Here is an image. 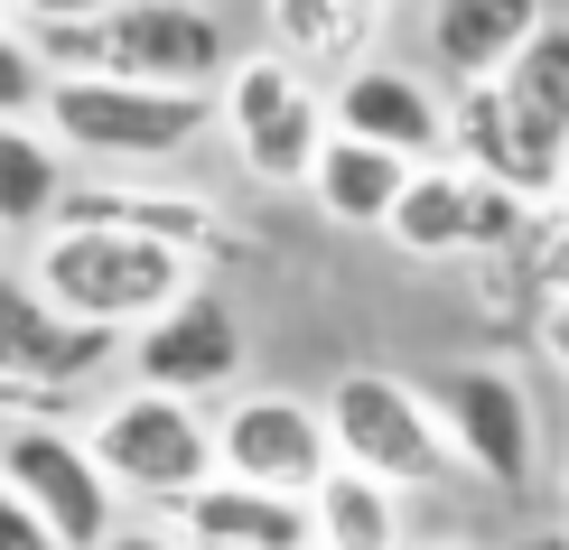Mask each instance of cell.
Listing matches in <instances>:
<instances>
[{"label": "cell", "instance_id": "obj_6", "mask_svg": "<svg viewBox=\"0 0 569 550\" xmlns=\"http://www.w3.org/2000/svg\"><path fill=\"white\" fill-rule=\"evenodd\" d=\"M327 429H337V467L355 476H383V486H439L448 476V429H439V401L430 382H401V373H373L355 364L327 382Z\"/></svg>", "mask_w": 569, "mask_h": 550}, {"label": "cell", "instance_id": "obj_22", "mask_svg": "<svg viewBox=\"0 0 569 550\" xmlns=\"http://www.w3.org/2000/svg\"><path fill=\"white\" fill-rule=\"evenodd\" d=\"M47 93H57V76H47V57L29 47V29H0V122L47 112Z\"/></svg>", "mask_w": 569, "mask_h": 550}, {"label": "cell", "instance_id": "obj_18", "mask_svg": "<svg viewBox=\"0 0 569 550\" xmlns=\"http://www.w3.org/2000/svg\"><path fill=\"white\" fill-rule=\"evenodd\" d=\"M392 0H271V47L308 76H355Z\"/></svg>", "mask_w": 569, "mask_h": 550}, {"label": "cell", "instance_id": "obj_24", "mask_svg": "<svg viewBox=\"0 0 569 550\" xmlns=\"http://www.w3.org/2000/svg\"><path fill=\"white\" fill-rule=\"evenodd\" d=\"M0 550H66L57 532H47V522L29 513V504H19V494L10 486H0Z\"/></svg>", "mask_w": 569, "mask_h": 550}, {"label": "cell", "instance_id": "obj_5", "mask_svg": "<svg viewBox=\"0 0 569 550\" xmlns=\"http://www.w3.org/2000/svg\"><path fill=\"white\" fill-rule=\"evenodd\" d=\"M84 448H93V467H103L122 494L169 504V513L187 504V494H206L216 467H224L216 420H206L197 401H178V392H122L103 420L84 429Z\"/></svg>", "mask_w": 569, "mask_h": 550}, {"label": "cell", "instance_id": "obj_29", "mask_svg": "<svg viewBox=\"0 0 569 550\" xmlns=\"http://www.w3.org/2000/svg\"><path fill=\"white\" fill-rule=\"evenodd\" d=\"M560 197H569V169H560Z\"/></svg>", "mask_w": 569, "mask_h": 550}, {"label": "cell", "instance_id": "obj_2", "mask_svg": "<svg viewBox=\"0 0 569 550\" xmlns=\"http://www.w3.org/2000/svg\"><path fill=\"white\" fill-rule=\"evenodd\" d=\"M47 76H112V84H159V93H216L224 66V19L206 0H131L84 29H29Z\"/></svg>", "mask_w": 569, "mask_h": 550}, {"label": "cell", "instance_id": "obj_13", "mask_svg": "<svg viewBox=\"0 0 569 550\" xmlns=\"http://www.w3.org/2000/svg\"><path fill=\"white\" fill-rule=\"evenodd\" d=\"M430 401H439V429L467 476H486V486H523L532 476V401L505 364H448L430 382Z\"/></svg>", "mask_w": 569, "mask_h": 550}, {"label": "cell", "instance_id": "obj_21", "mask_svg": "<svg viewBox=\"0 0 569 550\" xmlns=\"http://www.w3.org/2000/svg\"><path fill=\"white\" fill-rule=\"evenodd\" d=\"M308 513H318V550H401V486H383V476L337 467L308 494Z\"/></svg>", "mask_w": 569, "mask_h": 550}, {"label": "cell", "instance_id": "obj_12", "mask_svg": "<svg viewBox=\"0 0 569 550\" xmlns=\"http://www.w3.org/2000/svg\"><path fill=\"white\" fill-rule=\"evenodd\" d=\"M327 112H337L346 140H373V150L411 159V169H439V159H458V103H439L430 84L411 76V66H355V76L327 84Z\"/></svg>", "mask_w": 569, "mask_h": 550}, {"label": "cell", "instance_id": "obj_9", "mask_svg": "<svg viewBox=\"0 0 569 550\" xmlns=\"http://www.w3.org/2000/svg\"><path fill=\"white\" fill-rule=\"evenodd\" d=\"M216 448H224V476H233V486L290 494V504H308V494L337 476L327 401H299V392H243V401L216 420Z\"/></svg>", "mask_w": 569, "mask_h": 550}, {"label": "cell", "instance_id": "obj_14", "mask_svg": "<svg viewBox=\"0 0 569 550\" xmlns=\"http://www.w3.org/2000/svg\"><path fill=\"white\" fill-rule=\"evenodd\" d=\"M122 364L140 373V392H224L233 373H243V318L224 308V290H187L159 327H140V337L122 346Z\"/></svg>", "mask_w": 569, "mask_h": 550}, {"label": "cell", "instance_id": "obj_7", "mask_svg": "<svg viewBox=\"0 0 569 550\" xmlns=\"http://www.w3.org/2000/svg\"><path fill=\"white\" fill-rule=\"evenodd\" d=\"M224 131H233V159L262 187H308L327 140H337V112L308 84V66L262 47V57H233V76H224Z\"/></svg>", "mask_w": 569, "mask_h": 550}, {"label": "cell", "instance_id": "obj_23", "mask_svg": "<svg viewBox=\"0 0 569 550\" xmlns=\"http://www.w3.org/2000/svg\"><path fill=\"white\" fill-rule=\"evenodd\" d=\"M112 10H131V0H10L19 29H84V19H112Z\"/></svg>", "mask_w": 569, "mask_h": 550}, {"label": "cell", "instance_id": "obj_1", "mask_svg": "<svg viewBox=\"0 0 569 550\" xmlns=\"http://www.w3.org/2000/svg\"><path fill=\"white\" fill-rule=\"evenodd\" d=\"M458 169H477L513 197H560L569 169V19H551L495 84L458 93Z\"/></svg>", "mask_w": 569, "mask_h": 550}, {"label": "cell", "instance_id": "obj_16", "mask_svg": "<svg viewBox=\"0 0 569 550\" xmlns=\"http://www.w3.org/2000/svg\"><path fill=\"white\" fill-rule=\"evenodd\" d=\"M169 532L187 550H318V513L290 504V494H262V486L216 476L206 494H187V504L169 513Z\"/></svg>", "mask_w": 569, "mask_h": 550}, {"label": "cell", "instance_id": "obj_10", "mask_svg": "<svg viewBox=\"0 0 569 550\" xmlns=\"http://www.w3.org/2000/svg\"><path fill=\"white\" fill-rule=\"evenodd\" d=\"M523 197L513 187H495L477 169H458V159H439V169H420L411 178V197H401L392 214V243L411 252V261H477V252H505V243H523Z\"/></svg>", "mask_w": 569, "mask_h": 550}, {"label": "cell", "instance_id": "obj_15", "mask_svg": "<svg viewBox=\"0 0 569 550\" xmlns=\"http://www.w3.org/2000/svg\"><path fill=\"white\" fill-rule=\"evenodd\" d=\"M57 224H103V233H140V243H169L187 261L233 252V224L206 197H178V187H76Z\"/></svg>", "mask_w": 569, "mask_h": 550}, {"label": "cell", "instance_id": "obj_26", "mask_svg": "<svg viewBox=\"0 0 569 550\" xmlns=\"http://www.w3.org/2000/svg\"><path fill=\"white\" fill-rule=\"evenodd\" d=\"M103 550H187V541L169 532V522H122V532H112Z\"/></svg>", "mask_w": 569, "mask_h": 550}, {"label": "cell", "instance_id": "obj_4", "mask_svg": "<svg viewBox=\"0 0 569 550\" xmlns=\"http://www.w3.org/2000/svg\"><path fill=\"white\" fill-rule=\"evenodd\" d=\"M224 122V93H159V84H112V76H66L47 93V131L84 159H187Z\"/></svg>", "mask_w": 569, "mask_h": 550}, {"label": "cell", "instance_id": "obj_11", "mask_svg": "<svg viewBox=\"0 0 569 550\" xmlns=\"http://www.w3.org/2000/svg\"><path fill=\"white\" fill-rule=\"evenodd\" d=\"M122 346H131V337L66 318V308L38 290V271H29V280H19V271H0V373H10L19 392L66 401L76 382H93V373H103Z\"/></svg>", "mask_w": 569, "mask_h": 550}, {"label": "cell", "instance_id": "obj_30", "mask_svg": "<svg viewBox=\"0 0 569 550\" xmlns=\"http://www.w3.org/2000/svg\"><path fill=\"white\" fill-rule=\"evenodd\" d=\"M439 550H458V541H439Z\"/></svg>", "mask_w": 569, "mask_h": 550}, {"label": "cell", "instance_id": "obj_20", "mask_svg": "<svg viewBox=\"0 0 569 550\" xmlns=\"http://www.w3.org/2000/svg\"><path fill=\"white\" fill-rule=\"evenodd\" d=\"M411 159H392V150H373V140H327V159H318V178H308V197H318L337 224H392L401 197H411Z\"/></svg>", "mask_w": 569, "mask_h": 550}, {"label": "cell", "instance_id": "obj_31", "mask_svg": "<svg viewBox=\"0 0 569 550\" xmlns=\"http://www.w3.org/2000/svg\"><path fill=\"white\" fill-rule=\"evenodd\" d=\"M0 10H10V0H0Z\"/></svg>", "mask_w": 569, "mask_h": 550}, {"label": "cell", "instance_id": "obj_28", "mask_svg": "<svg viewBox=\"0 0 569 550\" xmlns=\"http://www.w3.org/2000/svg\"><path fill=\"white\" fill-rule=\"evenodd\" d=\"M513 550H569V532H532V541H513Z\"/></svg>", "mask_w": 569, "mask_h": 550}, {"label": "cell", "instance_id": "obj_19", "mask_svg": "<svg viewBox=\"0 0 569 550\" xmlns=\"http://www.w3.org/2000/svg\"><path fill=\"white\" fill-rule=\"evenodd\" d=\"M66 197V140L38 131V122H0V233H57Z\"/></svg>", "mask_w": 569, "mask_h": 550}, {"label": "cell", "instance_id": "obj_27", "mask_svg": "<svg viewBox=\"0 0 569 550\" xmlns=\"http://www.w3.org/2000/svg\"><path fill=\"white\" fill-rule=\"evenodd\" d=\"M541 337H551V354H560V364H569V299L551 308V327H541Z\"/></svg>", "mask_w": 569, "mask_h": 550}, {"label": "cell", "instance_id": "obj_8", "mask_svg": "<svg viewBox=\"0 0 569 550\" xmlns=\"http://www.w3.org/2000/svg\"><path fill=\"white\" fill-rule=\"evenodd\" d=\"M0 486L29 504L47 532H57L66 550H103L122 522H112V476L93 467V448L76 439V429H57V420H19V429H0Z\"/></svg>", "mask_w": 569, "mask_h": 550}, {"label": "cell", "instance_id": "obj_25", "mask_svg": "<svg viewBox=\"0 0 569 550\" xmlns=\"http://www.w3.org/2000/svg\"><path fill=\"white\" fill-rule=\"evenodd\" d=\"M19 420H57V401H47V392H19V382L0 373V429H19Z\"/></svg>", "mask_w": 569, "mask_h": 550}, {"label": "cell", "instance_id": "obj_3", "mask_svg": "<svg viewBox=\"0 0 569 550\" xmlns=\"http://www.w3.org/2000/svg\"><path fill=\"white\" fill-rule=\"evenodd\" d=\"M38 290L84 327H112V337H140L159 327L187 290H206L197 261L169 252V243H140V233H103V224H57L38 243Z\"/></svg>", "mask_w": 569, "mask_h": 550}, {"label": "cell", "instance_id": "obj_17", "mask_svg": "<svg viewBox=\"0 0 569 550\" xmlns=\"http://www.w3.org/2000/svg\"><path fill=\"white\" fill-rule=\"evenodd\" d=\"M541 29H551V0H430V57L467 93L495 84Z\"/></svg>", "mask_w": 569, "mask_h": 550}]
</instances>
